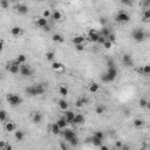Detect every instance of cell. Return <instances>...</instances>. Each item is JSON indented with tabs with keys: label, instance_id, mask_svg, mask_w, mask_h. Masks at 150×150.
<instances>
[{
	"label": "cell",
	"instance_id": "obj_1",
	"mask_svg": "<svg viewBox=\"0 0 150 150\" xmlns=\"http://www.w3.org/2000/svg\"><path fill=\"white\" fill-rule=\"evenodd\" d=\"M116 77H117V69L116 67H114V68H108V71L101 76V80L103 82H113Z\"/></svg>",
	"mask_w": 150,
	"mask_h": 150
},
{
	"label": "cell",
	"instance_id": "obj_2",
	"mask_svg": "<svg viewBox=\"0 0 150 150\" xmlns=\"http://www.w3.org/2000/svg\"><path fill=\"white\" fill-rule=\"evenodd\" d=\"M45 87L42 85H37V86H31L26 88V93L31 96H38V95H42L45 93Z\"/></svg>",
	"mask_w": 150,
	"mask_h": 150
},
{
	"label": "cell",
	"instance_id": "obj_3",
	"mask_svg": "<svg viewBox=\"0 0 150 150\" xmlns=\"http://www.w3.org/2000/svg\"><path fill=\"white\" fill-rule=\"evenodd\" d=\"M131 38L135 40V41H137V42H141V41H144V40L147 39V34L143 29H140V28H136L134 29L131 33Z\"/></svg>",
	"mask_w": 150,
	"mask_h": 150
},
{
	"label": "cell",
	"instance_id": "obj_4",
	"mask_svg": "<svg viewBox=\"0 0 150 150\" xmlns=\"http://www.w3.org/2000/svg\"><path fill=\"white\" fill-rule=\"evenodd\" d=\"M6 98L9 102V104H12V106H20L22 103V98L15 94H7Z\"/></svg>",
	"mask_w": 150,
	"mask_h": 150
},
{
	"label": "cell",
	"instance_id": "obj_5",
	"mask_svg": "<svg viewBox=\"0 0 150 150\" xmlns=\"http://www.w3.org/2000/svg\"><path fill=\"white\" fill-rule=\"evenodd\" d=\"M115 20H116L117 22H129L130 15H129L126 11H120V12L117 13V15L115 16Z\"/></svg>",
	"mask_w": 150,
	"mask_h": 150
},
{
	"label": "cell",
	"instance_id": "obj_6",
	"mask_svg": "<svg viewBox=\"0 0 150 150\" xmlns=\"http://www.w3.org/2000/svg\"><path fill=\"white\" fill-rule=\"evenodd\" d=\"M7 71H8L9 73H12V74L20 73V64H19L18 62L14 60V61L9 62V63L7 64Z\"/></svg>",
	"mask_w": 150,
	"mask_h": 150
},
{
	"label": "cell",
	"instance_id": "obj_7",
	"mask_svg": "<svg viewBox=\"0 0 150 150\" xmlns=\"http://www.w3.org/2000/svg\"><path fill=\"white\" fill-rule=\"evenodd\" d=\"M62 135H63V137L66 141H71V140H73V138L76 137V135H75V132H74V130H72V129H63V132H62Z\"/></svg>",
	"mask_w": 150,
	"mask_h": 150
},
{
	"label": "cell",
	"instance_id": "obj_8",
	"mask_svg": "<svg viewBox=\"0 0 150 150\" xmlns=\"http://www.w3.org/2000/svg\"><path fill=\"white\" fill-rule=\"evenodd\" d=\"M88 34H89V41H92V42H97L98 41V39H100V37H101V34L98 33L97 31H95V29H89V32H88Z\"/></svg>",
	"mask_w": 150,
	"mask_h": 150
},
{
	"label": "cell",
	"instance_id": "obj_9",
	"mask_svg": "<svg viewBox=\"0 0 150 150\" xmlns=\"http://www.w3.org/2000/svg\"><path fill=\"white\" fill-rule=\"evenodd\" d=\"M20 74H21L22 76H32L33 75V71L31 69L29 66L22 64V66H20Z\"/></svg>",
	"mask_w": 150,
	"mask_h": 150
},
{
	"label": "cell",
	"instance_id": "obj_10",
	"mask_svg": "<svg viewBox=\"0 0 150 150\" xmlns=\"http://www.w3.org/2000/svg\"><path fill=\"white\" fill-rule=\"evenodd\" d=\"M122 62H123V64H124L126 67H131L132 64H134V61H132L131 56L129 55V54H124V55H123Z\"/></svg>",
	"mask_w": 150,
	"mask_h": 150
},
{
	"label": "cell",
	"instance_id": "obj_11",
	"mask_svg": "<svg viewBox=\"0 0 150 150\" xmlns=\"http://www.w3.org/2000/svg\"><path fill=\"white\" fill-rule=\"evenodd\" d=\"M16 12L19 14H27L28 13V7L25 5V4H19L16 5Z\"/></svg>",
	"mask_w": 150,
	"mask_h": 150
},
{
	"label": "cell",
	"instance_id": "obj_12",
	"mask_svg": "<svg viewBox=\"0 0 150 150\" xmlns=\"http://www.w3.org/2000/svg\"><path fill=\"white\" fill-rule=\"evenodd\" d=\"M64 119L67 120L68 123H73L74 119H75V113H73L72 110H66V113H64Z\"/></svg>",
	"mask_w": 150,
	"mask_h": 150
},
{
	"label": "cell",
	"instance_id": "obj_13",
	"mask_svg": "<svg viewBox=\"0 0 150 150\" xmlns=\"http://www.w3.org/2000/svg\"><path fill=\"white\" fill-rule=\"evenodd\" d=\"M35 24H37L38 27H41V28H45L48 26V22H47V19H45L42 16V18H38L37 21H35Z\"/></svg>",
	"mask_w": 150,
	"mask_h": 150
},
{
	"label": "cell",
	"instance_id": "obj_14",
	"mask_svg": "<svg viewBox=\"0 0 150 150\" xmlns=\"http://www.w3.org/2000/svg\"><path fill=\"white\" fill-rule=\"evenodd\" d=\"M52 69L54 72H62L64 69V66L61 62H53L52 63Z\"/></svg>",
	"mask_w": 150,
	"mask_h": 150
},
{
	"label": "cell",
	"instance_id": "obj_15",
	"mask_svg": "<svg viewBox=\"0 0 150 150\" xmlns=\"http://www.w3.org/2000/svg\"><path fill=\"white\" fill-rule=\"evenodd\" d=\"M5 129H6V131H8V132H12V131H14L16 129V126H15V123L14 122H6V124H5Z\"/></svg>",
	"mask_w": 150,
	"mask_h": 150
},
{
	"label": "cell",
	"instance_id": "obj_16",
	"mask_svg": "<svg viewBox=\"0 0 150 150\" xmlns=\"http://www.w3.org/2000/svg\"><path fill=\"white\" fill-rule=\"evenodd\" d=\"M61 130H62V129L58 126V123H54V124H52V126H51V131H52L53 135L61 134Z\"/></svg>",
	"mask_w": 150,
	"mask_h": 150
},
{
	"label": "cell",
	"instance_id": "obj_17",
	"mask_svg": "<svg viewBox=\"0 0 150 150\" xmlns=\"http://www.w3.org/2000/svg\"><path fill=\"white\" fill-rule=\"evenodd\" d=\"M22 29L19 26H14V27L11 28V34H12L13 37H19L20 34H21Z\"/></svg>",
	"mask_w": 150,
	"mask_h": 150
},
{
	"label": "cell",
	"instance_id": "obj_18",
	"mask_svg": "<svg viewBox=\"0 0 150 150\" xmlns=\"http://www.w3.org/2000/svg\"><path fill=\"white\" fill-rule=\"evenodd\" d=\"M73 123H75V124H82V123H85V116L81 115V114L75 115V119H74Z\"/></svg>",
	"mask_w": 150,
	"mask_h": 150
},
{
	"label": "cell",
	"instance_id": "obj_19",
	"mask_svg": "<svg viewBox=\"0 0 150 150\" xmlns=\"http://www.w3.org/2000/svg\"><path fill=\"white\" fill-rule=\"evenodd\" d=\"M58 126L60 127L61 129H66L67 128V126H68V122H67V120L64 119V117H61L60 120H58Z\"/></svg>",
	"mask_w": 150,
	"mask_h": 150
},
{
	"label": "cell",
	"instance_id": "obj_20",
	"mask_svg": "<svg viewBox=\"0 0 150 150\" xmlns=\"http://www.w3.org/2000/svg\"><path fill=\"white\" fill-rule=\"evenodd\" d=\"M85 42V37L82 35H77V37L73 38V43L76 46V45H81V43Z\"/></svg>",
	"mask_w": 150,
	"mask_h": 150
},
{
	"label": "cell",
	"instance_id": "obj_21",
	"mask_svg": "<svg viewBox=\"0 0 150 150\" xmlns=\"http://www.w3.org/2000/svg\"><path fill=\"white\" fill-rule=\"evenodd\" d=\"M85 104H88V98H87V97L79 98V100L76 101V103H75V106H76V107H79V108H81V107H83Z\"/></svg>",
	"mask_w": 150,
	"mask_h": 150
},
{
	"label": "cell",
	"instance_id": "obj_22",
	"mask_svg": "<svg viewBox=\"0 0 150 150\" xmlns=\"http://www.w3.org/2000/svg\"><path fill=\"white\" fill-rule=\"evenodd\" d=\"M142 18H143V21L147 22L150 21V8H145L143 11V14H142Z\"/></svg>",
	"mask_w": 150,
	"mask_h": 150
},
{
	"label": "cell",
	"instance_id": "obj_23",
	"mask_svg": "<svg viewBox=\"0 0 150 150\" xmlns=\"http://www.w3.org/2000/svg\"><path fill=\"white\" fill-rule=\"evenodd\" d=\"M98 89H100V85H98V83H90V85H89V87H88V90L90 93H96L98 90Z\"/></svg>",
	"mask_w": 150,
	"mask_h": 150
},
{
	"label": "cell",
	"instance_id": "obj_24",
	"mask_svg": "<svg viewBox=\"0 0 150 150\" xmlns=\"http://www.w3.org/2000/svg\"><path fill=\"white\" fill-rule=\"evenodd\" d=\"M59 107L63 111L68 110V102L66 101V100H60V101H59Z\"/></svg>",
	"mask_w": 150,
	"mask_h": 150
},
{
	"label": "cell",
	"instance_id": "obj_25",
	"mask_svg": "<svg viewBox=\"0 0 150 150\" xmlns=\"http://www.w3.org/2000/svg\"><path fill=\"white\" fill-rule=\"evenodd\" d=\"M52 19L53 20H56V21H59V20H61L62 19V14L60 11H54V12L52 13Z\"/></svg>",
	"mask_w": 150,
	"mask_h": 150
},
{
	"label": "cell",
	"instance_id": "obj_26",
	"mask_svg": "<svg viewBox=\"0 0 150 150\" xmlns=\"http://www.w3.org/2000/svg\"><path fill=\"white\" fill-rule=\"evenodd\" d=\"M90 142L94 144L95 147H102V145H103V144H102V140H100V138H97V137H95V136H93V137H92Z\"/></svg>",
	"mask_w": 150,
	"mask_h": 150
},
{
	"label": "cell",
	"instance_id": "obj_27",
	"mask_svg": "<svg viewBox=\"0 0 150 150\" xmlns=\"http://www.w3.org/2000/svg\"><path fill=\"white\" fill-rule=\"evenodd\" d=\"M15 61L18 62L20 66H22V64H25V62H26V55H24V54H19L18 56H16Z\"/></svg>",
	"mask_w": 150,
	"mask_h": 150
},
{
	"label": "cell",
	"instance_id": "obj_28",
	"mask_svg": "<svg viewBox=\"0 0 150 150\" xmlns=\"http://www.w3.org/2000/svg\"><path fill=\"white\" fill-rule=\"evenodd\" d=\"M41 121H42V115L40 113H34L33 115V122L34 123H41Z\"/></svg>",
	"mask_w": 150,
	"mask_h": 150
},
{
	"label": "cell",
	"instance_id": "obj_29",
	"mask_svg": "<svg viewBox=\"0 0 150 150\" xmlns=\"http://www.w3.org/2000/svg\"><path fill=\"white\" fill-rule=\"evenodd\" d=\"M52 39H53V41H55V42H60V43H62L64 41L63 37H62L61 34H54Z\"/></svg>",
	"mask_w": 150,
	"mask_h": 150
},
{
	"label": "cell",
	"instance_id": "obj_30",
	"mask_svg": "<svg viewBox=\"0 0 150 150\" xmlns=\"http://www.w3.org/2000/svg\"><path fill=\"white\" fill-rule=\"evenodd\" d=\"M132 124H134L136 128H141V127H143L144 122H143V120H141V119H135Z\"/></svg>",
	"mask_w": 150,
	"mask_h": 150
},
{
	"label": "cell",
	"instance_id": "obj_31",
	"mask_svg": "<svg viewBox=\"0 0 150 150\" xmlns=\"http://www.w3.org/2000/svg\"><path fill=\"white\" fill-rule=\"evenodd\" d=\"M14 136H15V138L18 140V141H22L25 137V135H24V131H21V130H16L15 134H14Z\"/></svg>",
	"mask_w": 150,
	"mask_h": 150
},
{
	"label": "cell",
	"instance_id": "obj_32",
	"mask_svg": "<svg viewBox=\"0 0 150 150\" xmlns=\"http://www.w3.org/2000/svg\"><path fill=\"white\" fill-rule=\"evenodd\" d=\"M59 93H60V95H62V96H67L68 95V88L64 86H61L60 88H59Z\"/></svg>",
	"mask_w": 150,
	"mask_h": 150
},
{
	"label": "cell",
	"instance_id": "obj_33",
	"mask_svg": "<svg viewBox=\"0 0 150 150\" xmlns=\"http://www.w3.org/2000/svg\"><path fill=\"white\" fill-rule=\"evenodd\" d=\"M110 34H111V33H110V31H109V29H108L107 27H103V28L101 29V35H102V37H104L106 39H107V38L109 37Z\"/></svg>",
	"mask_w": 150,
	"mask_h": 150
},
{
	"label": "cell",
	"instance_id": "obj_34",
	"mask_svg": "<svg viewBox=\"0 0 150 150\" xmlns=\"http://www.w3.org/2000/svg\"><path fill=\"white\" fill-rule=\"evenodd\" d=\"M54 58H55V53L54 52H47L46 53V60L47 61H52V60H54Z\"/></svg>",
	"mask_w": 150,
	"mask_h": 150
},
{
	"label": "cell",
	"instance_id": "obj_35",
	"mask_svg": "<svg viewBox=\"0 0 150 150\" xmlns=\"http://www.w3.org/2000/svg\"><path fill=\"white\" fill-rule=\"evenodd\" d=\"M104 110H106V108H104L103 106H97L96 109H95V113L97 114V115H101V114L104 113Z\"/></svg>",
	"mask_w": 150,
	"mask_h": 150
},
{
	"label": "cell",
	"instance_id": "obj_36",
	"mask_svg": "<svg viewBox=\"0 0 150 150\" xmlns=\"http://www.w3.org/2000/svg\"><path fill=\"white\" fill-rule=\"evenodd\" d=\"M94 136H95V137H97V138H100V140H102V141H103V138H104V134H103V131H101V130L95 131Z\"/></svg>",
	"mask_w": 150,
	"mask_h": 150
},
{
	"label": "cell",
	"instance_id": "obj_37",
	"mask_svg": "<svg viewBox=\"0 0 150 150\" xmlns=\"http://www.w3.org/2000/svg\"><path fill=\"white\" fill-rule=\"evenodd\" d=\"M6 119H7L6 111H5V110H1V111H0V121H1V122H5V121H6Z\"/></svg>",
	"mask_w": 150,
	"mask_h": 150
},
{
	"label": "cell",
	"instance_id": "obj_38",
	"mask_svg": "<svg viewBox=\"0 0 150 150\" xmlns=\"http://www.w3.org/2000/svg\"><path fill=\"white\" fill-rule=\"evenodd\" d=\"M143 75H149L150 74V64H145L143 66Z\"/></svg>",
	"mask_w": 150,
	"mask_h": 150
},
{
	"label": "cell",
	"instance_id": "obj_39",
	"mask_svg": "<svg viewBox=\"0 0 150 150\" xmlns=\"http://www.w3.org/2000/svg\"><path fill=\"white\" fill-rule=\"evenodd\" d=\"M0 6L5 9V8H7V7L9 6V3L8 1H6V0H0Z\"/></svg>",
	"mask_w": 150,
	"mask_h": 150
},
{
	"label": "cell",
	"instance_id": "obj_40",
	"mask_svg": "<svg viewBox=\"0 0 150 150\" xmlns=\"http://www.w3.org/2000/svg\"><path fill=\"white\" fill-rule=\"evenodd\" d=\"M103 47H104L106 49H110L111 47H113V42H110L109 40H107V41L103 43Z\"/></svg>",
	"mask_w": 150,
	"mask_h": 150
},
{
	"label": "cell",
	"instance_id": "obj_41",
	"mask_svg": "<svg viewBox=\"0 0 150 150\" xmlns=\"http://www.w3.org/2000/svg\"><path fill=\"white\" fill-rule=\"evenodd\" d=\"M138 104H140V107H147L148 101L145 100V98H141V100L138 101Z\"/></svg>",
	"mask_w": 150,
	"mask_h": 150
},
{
	"label": "cell",
	"instance_id": "obj_42",
	"mask_svg": "<svg viewBox=\"0 0 150 150\" xmlns=\"http://www.w3.org/2000/svg\"><path fill=\"white\" fill-rule=\"evenodd\" d=\"M75 49H76L77 52H83V51H85V45H83V43L76 45V46H75Z\"/></svg>",
	"mask_w": 150,
	"mask_h": 150
},
{
	"label": "cell",
	"instance_id": "obj_43",
	"mask_svg": "<svg viewBox=\"0 0 150 150\" xmlns=\"http://www.w3.org/2000/svg\"><path fill=\"white\" fill-rule=\"evenodd\" d=\"M69 143H71L73 147H76L77 144H79V138H77V137L73 138V140H71V141H69Z\"/></svg>",
	"mask_w": 150,
	"mask_h": 150
},
{
	"label": "cell",
	"instance_id": "obj_44",
	"mask_svg": "<svg viewBox=\"0 0 150 150\" xmlns=\"http://www.w3.org/2000/svg\"><path fill=\"white\" fill-rule=\"evenodd\" d=\"M49 16H52V13L49 9H46V11H43V18L45 19H48Z\"/></svg>",
	"mask_w": 150,
	"mask_h": 150
},
{
	"label": "cell",
	"instance_id": "obj_45",
	"mask_svg": "<svg viewBox=\"0 0 150 150\" xmlns=\"http://www.w3.org/2000/svg\"><path fill=\"white\" fill-rule=\"evenodd\" d=\"M7 145H8V144H7L5 141H1L0 142V150H6Z\"/></svg>",
	"mask_w": 150,
	"mask_h": 150
},
{
	"label": "cell",
	"instance_id": "obj_46",
	"mask_svg": "<svg viewBox=\"0 0 150 150\" xmlns=\"http://www.w3.org/2000/svg\"><path fill=\"white\" fill-rule=\"evenodd\" d=\"M107 64H108V68H114L115 67V62H114L111 59H109V60L107 61Z\"/></svg>",
	"mask_w": 150,
	"mask_h": 150
},
{
	"label": "cell",
	"instance_id": "obj_47",
	"mask_svg": "<svg viewBox=\"0 0 150 150\" xmlns=\"http://www.w3.org/2000/svg\"><path fill=\"white\" fill-rule=\"evenodd\" d=\"M106 41H107V39L101 35V37H100V39H98V41H97V43H100V45H102V46H103V43L106 42Z\"/></svg>",
	"mask_w": 150,
	"mask_h": 150
},
{
	"label": "cell",
	"instance_id": "obj_48",
	"mask_svg": "<svg viewBox=\"0 0 150 150\" xmlns=\"http://www.w3.org/2000/svg\"><path fill=\"white\" fill-rule=\"evenodd\" d=\"M122 145H123L122 141H117L116 143H115V147H116V149H121V148H122Z\"/></svg>",
	"mask_w": 150,
	"mask_h": 150
},
{
	"label": "cell",
	"instance_id": "obj_49",
	"mask_svg": "<svg viewBox=\"0 0 150 150\" xmlns=\"http://www.w3.org/2000/svg\"><path fill=\"white\" fill-rule=\"evenodd\" d=\"M107 40H109L110 42H113V43H114V41H115V35H114V34H110V35H109V37L107 38Z\"/></svg>",
	"mask_w": 150,
	"mask_h": 150
},
{
	"label": "cell",
	"instance_id": "obj_50",
	"mask_svg": "<svg viewBox=\"0 0 150 150\" xmlns=\"http://www.w3.org/2000/svg\"><path fill=\"white\" fill-rule=\"evenodd\" d=\"M121 150H130V145H129V144L123 143V145H122V148H121Z\"/></svg>",
	"mask_w": 150,
	"mask_h": 150
},
{
	"label": "cell",
	"instance_id": "obj_51",
	"mask_svg": "<svg viewBox=\"0 0 150 150\" xmlns=\"http://www.w3.org/2000/svg\"><path fill=\"white\" fill-rule=\"evenodd\" d=\"M142 4H143L144 6H147L148 8H150V0H145V1H143Z\"/></svg>",
	"mask_w": 150,
	"mask_h": 150
},
{
	"label": "cell",
	"instance_id": "obj_52",
	"mask_svg": "<svg viewBox=\"0 0 150 150\" xmlns=\"http://www.w3.org/2000/svg\"><path fill=\"white\" fill-rule=\"evenodd\" d=\"M100 24H101V25H103V26H104V25L107 24V19H106V18L100 19Z\"/></svg>",
	"mask_w": 150,
	"mask_h": 150
},
{
	"label": "cell",
	"instance_id": "obj_53",
	"mask_svg": "<svg viewBox=\"0 0 150 150\" xmlns=\"http://www.w3.org/2000/svg\"><path fill=\"white\" fill-rule=\"evenodd\" d=\"M4 45H5V42H4V39L0 40V48L4 49Z\"/></svg>",
	"mask_w": 150,
	"mask_h": 150
},
{
	"label": "cell",
	"instance_id": "obj_54",
	"mask_svg": "<svg viewBox=\"0 0 150 150\" xmlns=\"http://www.w3.org/2000/svg\"><path fill=\"white\" fill-rule=\"evenodd\" d=\"M100 148H101V150H110L107 145H102V147H100Z\"/></svg>",
	"mask_w": 150,
	"mask_h": 150
},
{
	"label": "cell",
	"instance_id": "obj_55",
	"mask_svg": "<svg viewBox=\"0 0 150 150\" xmlns=\"http://www.w3.org/2000/svg\"><path fill=\"white\" fill-rule=\"evenodd\" d=\"M60 147H61V149H62V150H67V148H66L64 143H61V144H60Z\"/></svg>",
	"mask_w": 150,
	"mask_h": 150
},
{
	"label": "cell",
	"instance_id": "obj_56",
	"mask_svg": "<svg viewBox=\"0 0 150 150\" xmlns=\"http://www.w3.org/2000/svg\"><path fill=\"white\" fill-rule=\"evenodd\" d=\"M137 73H140V74L143 75V68H137Z\"/></svg>",
	"mask_w": 150,
	"mask_h": 150
},
{
	"label": "cell",
	"instance_id": "obj_57",
	"mask_svg": "<svg viewBox=\"0 0 150 150\" xmlns=\"http://www.w3.org/2000/svg\"><path fill=\"white\" fill-rule=\"evenodd\" d=\"M6 150H13V148H12V145H7V148H6Z\"/></svg>",
	"mask_w": 150,
	"mask_h": 150
},
{
	"label": "cell",
	"instance_id": "obj_58",
	"mask_svg": "<svg viewBox=\"0 0 150 150\" xmlns=\"http://www.w3.org/2000/svg\"><path fill=\"white\" fill-rule=\"evenodd\" d=\"M147 108H148V109H150V101H148V104H147Z\"/></svg>",
	"mask_w": 150,
	"mask_h": 150
},
{
	"label": "cell",
	"instance_id": "obj_59",
	"mask_svg": "<svg viewBox=\"0 0 150 150\" xmlns=\"http://www.w3.org/2000/svg\"><path fill=\"white\" fill-rule=\"evenodd\" d=\"M43 29H45V31H49V29H51V28H49L48 26H47V27H45V28H43Z\"/></svg>",
	"mask_w": 150,
	"mask_h": 150
},
{
	"label": "cell",
	"instance_id": "obj_60",
	"mask_svg": "<svg viewBox=\"0 0 150 150\" xmlns=\"http://www.w3.org/2000/svg\"><path fill=\"white\" fill-rule=\"evenodd\" d=\"M140 150H145V149H144V148H141V149H140Z\"/></svg>",
	"mask_w": 150,
	"mask_h": 150
},
{
	"label": "cell",
	"instance_id": "obj_61",
	"mask_svg": "<svg viewBox=\"0 0 150 150\" xmlns=\"http://www.w3.org/2000/svg\"><path fill=\"white\" fill-rule=\"evenodd\" d=\"M115 150H119V149H115Z\"/></svg>",
	"mask_w": 150,
	"mask_h": 150
},
{
	"label": "cell",
	"instance_id": "obj_62",
	"mask_svg": "<svg viewBox=\"0 0 150 150\" xmlns=\"http://www.w3.org/2000/svg\"><path fill=\"white\" fill-rule=\"evenodd\" d=\"M149 76H150V74H149Z\"/></svg>",
	"mask_w": 150,
	"mask_h": 150
}]
</instances>
